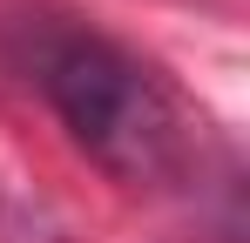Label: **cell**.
Segmentation results:
<instances>
[{
  "label": "cell",
  "mask_w": 250,
  "mask_h": 243,
  "mask_svg": "<svg viewBox=\"0 0 250 243\" xmlns=\"http://www.w3.org/2000/svg\"><path fill=\"white\" fill-rule=\"evenodd\" d=\"M21 68L41 88V101L61 115V128L115 182L156 189V182H176L189 169V115L115 40L88 34L75 20H27Z\"/></svg>",
  "instance_id": "1"
}]
</instances>
